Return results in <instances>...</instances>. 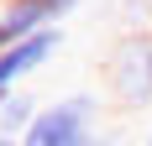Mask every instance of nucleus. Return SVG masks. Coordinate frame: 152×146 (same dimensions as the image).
<instances>
[{
  "mask_svg": "<svg viewBox=\"0 0 152 146\" xmlns=\"http://www.w3.org/2000/svg\"><path fill=\"white\" fill-rule=\"evenodd\" d=\"M94 120H100V99L94 94H63V99L42 104L31 131L21 136V146H89Z\"/></svg>",
  "mask_w": 152,
  "mask_h": 146,
  "instance_id": "obj_1",
  "label": "nucleus"
},
{
  "mask_svg": "<svg viewBox=\"0 0 152 146\" xmlns=\"http://www.w3.org/2000/svg\"><path fill=\"white\" fill-rule=\"evenodd\" d=\"M105 84L121 104H147L152 99V31H126L105 63Z\"/></svg>",
  "mask_w": 152,
  "mask_h": 146,
  "instance_id": "obj_2",
  "label": "nucleus"
},
{
  "mask_svg": "<svg viewBox=\"0 0 152 146\" xmlns=\"http://www.w3.org/2000/svg\"><path fill=\"white\" fill-rule=\"evenodd\" d=\"M58 47H63V26H47V31H37V37H26V42L5 47V52H0V89H16L26 73L42 68Z\"/></svg>",
  "mask_w": 152,
  "mask_h": 146,
  "instance_id": "obj_3",
  "label": "nucleus"
},
{
  "mask_svg": "<svg viewBox=\"0 0 152 146\" xmlns=\"http://www.w3.org/2000/svg\"><path fill=\"white\" fill-rule=\"evenodd\" d=\"M37 110H42V104L31 99L26 89H11V99L0 104V136H11V141H21V136L31 131V120H37Z\"/></svg>",
  "mask_w": 152,
  "mask_h": 146,
  "instance_id": "obj_4",
  "label": "nucleus"
},
{
  "mask_svg": "<svg viewBox=\"0 0 152 146\" xmlns=\"http://www.w3.org/2000/svg\"><path fill=\"white\" fill-rule=\"evenodd\" d=\"M89 146H115V136H100V131H94V136H89Z\"/></svg>",
  "mask_w": 152,
  "mask_h": 146,
  "instance_id": "obj_5",
  "label": "nucleus"
},
{
  "mask_svg": "<svg viewBox=\"0 0 152 146\" xmlns=\"http://www.w3.org/2000/svg\"><path fill=\"white\" fill-rule=\"evenodd\" d=\"M53 5H58V11H63V16H68V11H74V5H79V0H53Z\"/></svg>",
  "mask_w": 152,
  "mask_h": 146,
  "instance_id": "obj_6",
  "label": "nucleus"
},
{
  "mask_svg": "<svg viewBox=\"0 0 152 146\" xmlns=\"http://www.w3.org/2000/svg\"><path fill=\"white\" fill-rule=\"evenodd\" d=\"M0 146H21V141H11V136H0Z\"/></svg>",
  "mask_w": 152,
  "mask_h": 146,
  "instance_id": "obj_7",
  "label": "nucleus"
},
{
  "mask_svg": "<svg viewBox=\"0 0 152 146\" xmlns=\"http://www.w3.org/2000/svg\"><path fill=\"white\" fill-rule=\"evenodd\" d=\"M5 99H11V89H0V104H5Z\"/></svg>",
  "mask_w": 152,
  "mask_h": 146,
  "instance_id": "obj_8",
  "label": "nucleus"
},
{
  "mask_svg": "<svg viewBox=\"0 0 152 146\" xmlns=\"http://www.w3.org/2000/svg\"><path fill=\"white\" fill-rule=\"evenodd\" d=\"M142 146H152V131H147V141H142Z\"/></svg>",
  "mask_w": 152,
  "mask_h": 146,
  "instance_id": "obj_9",
  "label": "nucleus"
},
{
  "mask_svg": "<svg viewBox=\"0 0 152 146\" xmlns=\"http://www.w3.org/2000/svg\"><path fill=\"white\" fill-rule=\"evenodd\" d=\"M147 5H152V0H147Z\"/></svg>",
  "mask_w": 152,
  "mask_h": 146,
  "instance_id": "obj_10",
  "label": "nucleus"
}]
</instances>
